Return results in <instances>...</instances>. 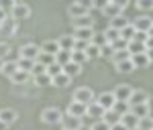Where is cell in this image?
I'll return each instance as SVG.
<instances>
[{
  "mask_svg": "<svg viewBox=\"0 0 153 130\" xmlns=\"http://www.w3.org/2000/svg\"><path fill=\"white\" fill-rule=\"evenodd\" d=\"M149 102V94L145 90H133L129 98V106H137V104H147Z\"/></svg>",
  "mask_w": 153,
  "mask_h": 130,
  "instance_id": "cell-9",
  "label": "cell"
},
{
  "mask_svg": "<svg viewBox=\"0 0 153 130\" xmlns=\"http://www.w3.org/2000/svg\"><path fill=\"white\" fill-rule=\"evenodd\" d=\"M71 23H74V29H88V26H94V18L90 14H86V16L71 18Z\"/></svg>",
  "mask_w": 153,
  "mask_h": 130,
  "instance_id": "cell-16",
  "label": "cell"
},
{
  "mask_svg": "<svg viewBox=\"0 0 153 130\" xmlns=\"http://www.w3.org/2000/svg\"><path fill=\"white\" fill-rule=\"evenodd\" d=\"M86 106H88V104H82V102L71 100L70 106H68V114H71V116H78V118H84V116H86Z\"/></svg>",
  "mask_w": 153,
  "mask_h": 130,
  "instance_id": "cell-12",
  "label": "cell"
},
{
  "mask_svg": "<svg viewBox=\"0 0 153 130\" xmlns=\"http://www.w3.org/2000/svg\"><path fill=\"white\" fill-rule=\"evenodd\" d=\"M110 110H114V112H117L118 116H123V114H127V112L131 110V106H129V102H123V100H117V102H114V106L110 108Z\"/></svg>",
  "mask_w": 153,
  "mask_h": 130,
  "instance_id": "cell-33",
  "label": "cell"
},
{
  "mask_svg": "<svg viewBox=\"0 0 153 130\" xmlns=\"http://www.w3.org/2000/svg\"><path fill=\"white\" fill-rule=\"evenodd\" d=\"M90 43H94V45H98V47H102L106 43V39H104V33H94L92 35V41Z\"/></svg>",
  "mask_w": 153,
  "mask_h": 130,
  "instance_id": "cell-45",
  "label": "cell"
},
{
  "mask_svg": "<svg viewBox=\"0 0 153 130\" xmlns=\"http://www.w3.org/2000/svg\"><path fill=\"white\" fill-rule=\"evenodd\" d=\"M68 12H70V16L71 18H78V16H86V14H90V10L86 8V6H82L80 2H71V6L68 8Z\"/></svg>",
  "mask_w": 153,
  "mask_h": 130,
  "instance_id": "cell-14",
  "label": "cell"
},
{
  "mask_svg": "<svg viewBox=\"0 0 153 130\" xmlns=\"http://www.w3.org/2000/svg\"><path fill=\"white\" fill-rule=\"evenodd\" d=\"M145 47H147V49H153V37H147V41H145Z\"/></svg>",
  "mask_w": 153,
  "mask_h": 130,
  "instance_id": "cell-55",
  "label": "cell"
},
{
  "mask_svg": "<svg viewBox=\"0 0 153 130\" xmlns=\"http://www.w3.org/2000/svg\"><path fill=\"white\" fill-rule=\"evenodd\" d=\"M137 8L143 12L153 10V0H137Z\"/></svg>",
  "mask_w": 153,
  "mask_h": 130,
  "instance_id": "cell-43",
  "label": "cell"
},
{
  "mask_svg": "<svg viewBox=\"0 0 153 130\" xmlns=\"http://www.w3.org/2000/svg\"><path fill=\"white\" fill-rule=\"evenodd\" d=\"M6 16H8V12H4V10H2V8H0V23H2V21H4Z\"/></svg>",
  "mask_w": 153,
  "mask_h": 130,
  "instance_id": "cell-56",
  "label": "cell"
},
{
  "mask_svg": "<svg viewBox=\"0 0 153 130\" xmlns=\"http://www.w3.org/2000/svg\"><path fill=\"white\" fill-rule=\"evenodd\" d=\"M127 51H129L131 55H137V53H145L147 51V47H145V43H139V41H129L127 43Z\"/></svg>",
  "mask_w": 153,
  "mask_h": 130,
  "instance_id": "cell-24",
  "label": "cell"
},
{
  "mask_svg": "<svg viewBox=\"0 0 153 130\" xmlns=\"http://www.w3.org/2000/svg\"><path fill=\"white\" fill-rule=\"evenodd\" d=\"M16 2H25V0H14V4H16Z\"/></svg>",
  "mask_w": 153,
  "mask_h": 130,
  "instance_id": "cell-61",
  "label": "cell"
},
{
  "mask_svg": "<svg viewBox=\"0 0 153 130\" xmlns=\"http://www.w3.org/2000/svg\"><path fill=\"white\" fill-rule=\"evenodd\" d=\"M112 53H114V47H112L110 43H104V45L100 47V57H104V59H110Z\"/></svg>",
  "mask_w": 153,
  "mask_h": 130,
  "instance_id": "cell-41",
  "label": "cell"
},
{
  "mask_svg": "<svg viewBox=\"0 0 153 130\" xmlns=\"http://www.w3.org/2000/svg\"><path fill=\"white\" fill-rule=\"evenodd\" d=\"M86 55H88V59H98V57H100V47L94 45V43H88V47H86Z\"/></svg>",
  "mask_w": 153,
  "mask_h": 130,
  "instance_id": "cell-38",
  "label": "cell"
},
{
  "mask_svg": "<svg viewBox=\"0 0 153 130\" xmlns=\"http://www.w3.org/2000/svg\"><path fill=\"white\" fill-rule=\"evenodd\" d=\"M59 124H61V128H68V130H82L84 120L78 118V116H71V114H63Z\"/></svg>",
  "mask_w": 153,
  "mask_h": 130,
  "instance_id": "cell-3",
  "label": "cell"
},
{
  "mask_svg": "<svg viewBox=\"0 0 153 130\" xmlns=\"http://www.w3.org/2000/svg\"><path fill=\"white\" fill-rule=\"evenodd\" d=\"M31 77H33V75H31L29 71H23V69H19V71H14V73H12V75L8 77V79H10L12 83H19V85H21V83H27L29 79H31Z\"/></svg>",
  "mask_w": 153,
  "mask_h": 130,
  "instance_id": "cell-18",
  "label": "cell"
},
{
  "mask_svg": "<svg viewBox=\"0 0 153 130\" xmlns=\"http://www.w3.org/2000/svg\"><path fill=\"white\" fill-rule=\"evenodd\" d=\"M16 118H19L16 110H12V108H2V110H0V120H2L4 124L10 126L12 122H16Z\"/></svg>",
  "mask_w": 153,
  "mask_h": 130,
  "instance_id": "cell-15",
  "label": "cell"
},
{
  "mask_svg": "<svg viewBox=\"0 0 153 130\" xmlns=\"http://www.w3.org/2000/svg\"><path fill=\"white\" fill-rule=\"evenodd\" d=\"M90 130H110V126H108V124H106L104 120L100 118V120H96L94 124L90 126Z\"/></svg>",
  "mask_w": 153,
  "mask_h": 130,
  "instance_id": "cell-47",
  "label": "cell"
},
{
  "mask_svg": "<svg viewBox=\"0 0 153 130\" xmlns=\"http://www.w3.org/2000/svg\"><path fill=\"white\" fill-rule=\"evenodd\" d=\"M147 35H149V37H153V24H151V29L147 31Z\"/></svg>",
  "mask_w": 153,
  "mask_h": 130,
  "instance_id": "cell-59",
  "label": "cell"
},
{
  "mask_svg": "<svg viewBox=\"0 0 153 130\" xmlns=\"http://www.w3.org/2000/svg\"><path fill=\"white\" fill-rule=\"evenodd\" d=\"M104 39H106V43H114L117 39H120V31L118 29H112V26H108L104 31Z\"/></svg>",
  "mask_w": 153,
  "mask_h": 130,
  "instance_id": "cell-36",
  "label": "cell"
},
{
  "mask_svg": "<svg viewBox=\"0 0 153 130\" xmlns=\"http://www.w3.org/2000/svg\"><path fill=\"white\" fill-rule=\"evenodd\" d=\"M151 128H153V118H151V116H145V118H139L137 130H151Z\"/></svg>",
  "mask_w": 153,
  "mask_h": 130,
  "instance_id": "cell-39",
  "label": "cell"
},
{
  "mask_svg": "<svg viewBox=\"0 0 153 130\" xmlns=\"http://www.w3.org/2000/svg\"><path fill=\"white\" fill-rule=\"evenodd\" d=\"M61 116H63V112L59 108H45L41 112V120L45 124H59L61 122Z\"/></svg>",
  "mask_w": 153,
  "mask_h": 130,
  "instance_id": "cell-2",
  "label": "cell"
},
{
  "mask_svg": "<svg viewBox=\"0 0 153 130\" xmlns=\"http://www.w3.org/2000/svg\"><path fill=\"white\" fill-rule=\"evenodd\" d=\"M108 2H110V0H92V8H96V10H104V6L106 4H108Z\"/></svg>",
  "mask_w": 153,
  "mask_h": 130,
  "instance_id": "cell-49",
  "label": "cell"
},
{
  "mask_svg": "<svg viewBox=\"0 0 153 130\" xmlns=\"http://www.w3.org/2000/svg\"><path fill=\"white\" fill-rule=\"evenodd\" d=\"M110 130H127V126H125L123 122H117V124H112V126H110Z\"/></svg>",
  "mask_w": 153,
  "mask_h": 130,
  "instance_id": "cell-54",
  "label": "cell"
},
{
  "mask_svg": "<svg viewBox=\"0 0 153 130\" xmlns=\"http://www.w3.org/2000/svg\"><path fill=\"white\" fill-rule=\"evenodd\" d=\"M61 71H63V67H61L59 63H55V61H53L51 65H47V73L51 75V77H53V75H57V73H61Z\"/></svg>",
  "mask_w": 153,
  "mask_h": 130,
  "instance_id": "cell-44",
  "label": "cell"
},
{
  "mask_svg": "<svg viewBox=\"0 0 153 130\" xmlns=\"http://www.w3.org/2000/svg\"><path fill=\"white\" fill-rule=\"evenodd\" d=\"M147 37H149L147 33H141V31H137L133 39H135V41H139V43H145V41H147ZM133 39H131V41H133Z\"/></svg>",
  "mask_w": 153,
  "mask_h": 130,
  "instance_id": "cell-51",
  "label": "cell"
},
{
  "mask_svg": "<svg viewBox=\"0 0 153 130\" xmlns=\"http://www.w3.org/2000/svg\"><path fill=\"white\" fill-rule=\"evenodd\" d=\"M35 63H37V61H33V59H25V57H19V59H16V65H19V69L29 71V73H31V69H33V67H35Z\"/></svg>",
  "mask_w": 153,
  "mask_h": 130,
  "instance_id": "cell-34",
  "label": "cell"
},
{
  "mask_svg": "<svg viewBox=\"0 0 153 130\" xmlns=\"http://www.w3.org/2000/svg\"><path fill=\"white\" fill-rule=\"evenodd\" d=\"M39 49H41L43 53H49V55H55V53L59 51V43H57V41H53V39H49V41H45V43H43V45H41Z\"/></svg>",
  "mask_w": 153,
  "mask_h": 130,
  "instance_id": "cell-26",
  "label": "cell"
},
{
  "mask_svg": "<svg viewBox=\"0 0 153 130\" xmlns=\"http://www.w3.org/2000/svg\"><path fill=\"white\" fill-rule=\"evenodd\" d=\"M53 61H55V55H49V53H43V51H39L37 63H43V65H51Z\"/></svg>",
  "mask_w": 153,
  "mask_h": 130,
  "instance_id": "cell-40",
  "label": "cell"
},
{
  "mask_svg": "<svg viewBox=\"0 0 153 130\" xmlns=\"http://www.w3.org/2000/svg\"><path fill=\"white\" fill-rule=\"evenodd\" d=\"M110 59L114 61V63H118V61H125V59H131V53L127 51V49H117L114 53H112V57Z\"/></svg>",
  "mask_w": 153,
  "mask_h": 130,
  "instance_id": "cell-37",
  "label": "cell"
},
{
  "mask_svg": "<svg viewBox=\"0 0 153 130\" xmlns=\"http://www.w3.org/2000/svg\"><path fill=\"white\" fill-rule=\"evenodd\" d=\"M147 57H149V61L153 63V49H147Z\"/></svg>",
  "mask_w": 153,
  "mask_h": 130,
  "instance_id": "cell-57",
  "label": "cell"
},
{
  "mask_svg": "<svg viewBox=\"0 0 153 130\" xmlns=\"http://www.w3.org/2000/svg\"><path fill=\"white\" fill-rule=\"evenodd\" d=\"M61 130H68V128H61Z\"/></svg>",
  "mask_w": 153,
  "mask_h": 130,
  "instance_id": "cell-62",
  "label": "cell"
},
{
  "mask_svg": "<svg viewBox=\"0 0 153 130\" xmlns=\"http://www.w3.org/2000/svg\"><path fill=\"white\" fill-rule=\"evenodd\" d=\"M39 51H41V49L37 47L35 43H27V45H21V49H19V57H25V59L37 61V57H39Z\"/></svg>",
  "mask_w": 153,
  "mask_h": 130,
  "instance_id": "cell-4",
  "label": "cell"
},
{
  "mask_svg": "<svg viewBox=\"0 0 153 130\" xmlns=\"http://www.w3.org/2000/svg\"><path fill=\"white\" fill-rule=\"evenodd\" d=\"M127 24H129V18H127L125 14H118L114 18H110V26H112V29H118V31H120V29L127 26Z\"/></svg>",
  "mask_w": 153,
  "mask_h": 130,
  "instance_id": "cell-30",
  "label": "cell"
},
{
  "mask_svg": "<svg viewBox=\"0 0 153 130\" xmlns=\"http://www.w3.org/2000/svg\"><path fill=\"white\" fill-rule=\"evenodd\" d=\"M70 83H71V77H70V75H65L63 71L51 77V85H57V87H68Z\"/></svg>",
  "mask_w": 153,
  "mask_h": 130,
  "instance_id": "cell-19",
  "label": "cell"
},
{
  "mask_svg": "<svg viewBox=\"0 0 153 130\" xmlns=\"http://www.w3.org/2000/svg\"><path fill=\"white\" fill-rule=\"evenodd\" d=\"M133 26H135V31H141V33H147L149 29H151L153 24V18H149L147 14H141V16H137L135 21H133Z\"/></svg>",
  "mask_w": 153,
  "mask_h": 130,
  "instance_id": "cell-7",
  "label": "cell"
},
{
  "mask_svg": "<svg viewBox=\"0 0 153 130\" xmlns=\"http://www.w3.org/2000/svg\"><path fill=\"white\" fill-rule=\"evenodd\" d=\"M0 130H8V124H4L2 120H0Z\"/></svg>",
  "mask_w": 153,
  "mask_h": 130,
  "instance_id": "cell-58",
  "label": "cell"
},
{
  "mask_svg": "<svg viewBox=\"0 0 153 130\" xmlns=\"http://www.w3.org/2000/svg\"><path fill=\"white\" fill-rule=\"evenodd\" d=\"M2 65H4V59H2V57H0V69H2Z\"/></svg>",
  "mask_w": 153,
  "mask_h": 130,
  "instance_id": "cell-60",
  "label": "cell"
},
{
  "mask_svg": "<svg viewBox=\"0 0 153 130\" xmlns=\"http://www.w3.org/2000/svg\"><path fill=\"white\" fill-rule=\"evenodd\" d=\"M10 16L16 23H19V21H25V18L31 16V6H29L27 2H16V4L12 6V10H10Z\"/></svg>",
  "mask_w": 153,
  "mask_h": 130,
  "instance_id": "cell-1",
  "label": "cell"
},
{
  "mask_svg": "<svg viewBox=\"0 0 153 130\" xmlns=\"http://www.w3.org/2000/svg\"><path fill=\"white\" fill-rule=\"evenodd\" d=\"M135 33H137V31H135V26H133V24L129 23L127 26H123V29H120V39H125V41L129 43L131 39L135 37Z\"/></svg>",
  "mask_w": 153,
  "mask_h": 130,
  "instance_id": "cell-35",
  "label": "cell"
},
{
  "mask_svg": "<svg viewBox=\"0 0 153 130\" xmlns=\"http://www.w3.org/2000/svg\"><path fill=\"white\" fill-rule=\"evenodd\" d=\"M96 102L100 104V106L104 108V110H110V108L114 106V102H117V98H114V94L112 92H102V94L96 98Z\"/></svg>",
  "mask_w": 153,
  "mask_h": 130,
  "instance_id": "cell-11",
  "label": "cell"
},
{
  "mask_svg": "<svg viewBox=\"0 0 153 130\" xmlns=\"http://www.w3.org/2000/svg\"><path fill=\"white\" fill-rule=\"evenodd\" d=\"M114 98L117 100H123V102H129V98H131V94H133V87L131 85H127V83H120V85H117L114 87Z\"/></svg>",
  "mask_w": 153,
  "mask_h": 130,
  "instance_id": "cell-10",
  "label": "cell"
},
{
  "mask_svg": "<svg viewBox=\"0 0 153 130\" xmlns=\"http://www.w3.org/2000/svg\"><path fill=\"white\" fill-rule=\"evenodd\" d=\"M110 2H114L118 8H123V10H125V8L129 6V0H110Z\"/></svg>",
  "mask_w": 153,
  "mask_h": 130,
  "instance_id": "cell-53",
  "label": "cell"
},
{
  "mask_svg": "<svg viewBox=\"0 0 153 130\" xmlns=\"http://www.w3.org/2000/svg\"><path fill=\"white\" fill-rule=\"evenodd\" d=\"M131 61H133V65L139 67V69H145V67L151 65V61L147 57V51H145V53H137V55H131Z\"/></svg>",
  "mask_w": 153,
  "mask_h": 130,
  "instance_id": "cell-13",
  "label": "cell"
},
{
  "mask_svg": "<svg viewBox=\"0 0 153 130\" xmlns=\"http://www.w3.org/2000/svg\"><path fill=\"white\" fill-rule=\"evenodd\" d=\"M88 47V41H78V39H74V49L76 51H86Z\"/></svg>",
  "mask_w": 153,
  "mask_h": 130,
  "instance_id": "cell-50",
  "label": "cell"
},
{
  "mask_svg": "<svg viewBox=\"0 0 153 130\" xmlns=\"http://www.w3.org/2000/svg\"><path fill=\"white\" fill-rule=\"evenodd\" d=\"M10 53V47L6 45V43H0V57L2 59H6V55Z\"/></svg>",
  "mask_w": 153,
  "mask_h": 130,
  "instance_id": "cell-52",
  "label": "cell"
},
{
  "mask_svg": "<svg viewBox=\"0 0 153 130\" xmlns=\"http://www.w3.org/2000/svg\"><path fill=\"white\" fill-rule=\"evenodd\" d=\"M12 6H14V0H0V8L4 12H10Z\"/></svg>",
  "mask_w": 153,
  "mask_h": 130,
  "instance_id": "cell-48",
  "label": "cell"
},
{
  "mask_svg": "<svg viewBox=\"0 0 153 130\" xmlns=\"http://www.w3.org/2000/svg\"><path fill=\"white\" fill-rule=\"evenodd\" d=\"M102 14H104L106 18H114V16H118V14H123V8H118L114 2H108L104 6V10H102Z\"/></svg>",
  "mask_w": 153,
  "mask_h": 130,
  "instance_id": "cell-23",
  "label": "cell"
},
{
  "mask_svg": "<svg viewBox=\"0 0 153 130\" xmlns=\"http://www.w3.org/2000/svg\"><path fill=\"white\" fill-rule=\"evenodd\" d=\"M57 43H59V49H74V35H61L57 39Z\"/></svg>",
  "mask_w": 153,
  "mask_h": 130,
  "instance_id": "cell-31",
  "label": "cell"
},
{
  "mask_svg": "<svg viewBox=\"0 0 153 130\" xmlns=\"http://www.w3.org/2000/svg\"><path fill=\"white\" fill-rule=\"evenodd\" d=\"M102 120H104L108 126H112V124L120 122V116H118L114 110H104V116H102Z\"/></svg>",
  "mask_w": 153,
  "mask_h": 130,
  "instance_id": "cell-28",
  "label": "cell"
},
{
  "mask_svg": "<svg viewBox=\"0 0 153 130\" xmlns=\"http://www.w3.org/2000/svg\"><path fill=\"white\" fill-rule=\"evenodd\" d=\"M114 65H117V71H118V73H131V71L135 69V65H133V61H131V59L118 61V63H114Z\"/></svg>",
  "mask_w": 153,
  "mask_h": 130,
  "instance_id": "cell-29",
  "label": "cell"
},
{
  "mask_svg": "<svg viewBox=\"0 0 153 130\" xmlns=\"http://www.w3.org/2000/svg\"><path fill=\"white\" fill-rule=\"evenodd\" d=\"M71 61L74 63H78V65H84L88 59V55H86V51H76V49H71Z\"/></svg>",
  "mask_w": 153,
  "mask_h": 130,
  "instance_id": "cell-32",
  "label": "cell"
},
{
  "mask_svg": "<svg viewBox=\"0 0 153 130\" xmlns=\"http://www.w3.org/2000/svg\"><path fill=\"white\" fill-rule=\"evenodd\" d=\"M41 73H47V65H43V63H35V67L31 69V75L35 77V75H41Z\"/></svg>",
  "mask_w": 153,
  "mask_h": 130,
  "instance_id": "cell-46",
  "label": "cell"
},
{
  "mask_svg": "<svg viewBox=\"0 0 153 130\" xmlns=\"http://www.w3.org/2000/svg\"><path fill=\"white\" fill-rule=\"evenodd\" d=\"M71 61V51L70 49H59L57 53H55V63H59L61 67L65 65V63H70Z\"/></svg>",
  "mask_w": 153,
  "mask_h": 130,
  "instance_id": "cell-22",
  "label": "cell"
},
{
  "mask_svg": "<svg viewBox=\"0 0 153 130\" xmlns=\"http://www.w3.org/2000/svg\"><path fill=\"white\" fill-rule=\"evenodd\" d=\"M14 33H16V21L8 14V16L0 23V37H12Z\"/></svg>",
  "mask_w": 153,
  "mask_h": 130,
  "instance_id": "cell-6",
  "label": "cell"
},
{
  "mask_svg": "<svg viewBox=\"0 0 153 130\" xmlns=\"http://www.w3.org/2000/svg\"><path fill=\"white\" fill-rule=\"evenodd\" d=\"M35 83L37 85H51V75L49 73H41V75H35Z\"/></svg>",
  "mask_w": 153,
  "mask_h": 130,
  "instance_id": "cell-42",
  "label": "cell"
},
{
  "mask_svg": "<svg viewBox=\"0 0 153 130\" xmlns=\"http://www.w3.org/2000/svg\"><path fill=\"white\" fill-rule=\"evenodd\" d=\"M151 130H153V128H151Z\"/></svg>",
  "mask_w": 153,
  "mask_h": 130,
  "instance_id": "cell-63",
  "label": "cell"
},
{
  "mask_svg": "<svg viewBox=\"0 0 153 130\" xmlns=\"http://www.w3.org/2000/svg\"><path fill=\"white\" fill-rule=\"evenodd\" d=\"M120 122L127 126V130H135V128H137V124H139V118H137L135 114L127 112V114H123V116H120Z\"/></svg>",
  "mask_w": 153,
  "mask_h": 130,
  "instance_id": "cell-20",
  "label": "cell"
},
{
  "mask_svg": "<svg viewBox=\"0 0 153 130\" xmlns=\"http://www.w3.org/2000/svg\"><path fill=\"white\" fill-rule=\"evenodd\" d=\"M74 100H76V102H82V104H90V102L96 100V95L90 87H78V90L74 92Z\"/></svg>",
  "mask_w": 153,
  "mask_h": 130,
  "instance_id": "cell-5",
  "label": "cell"
},
{
  "mask_svg": "<svg viewBox=\"0 0 153 130\" xmlns=\"http://www.w3.org/2000/svg\"><path fill=\"white\" fill-rule=\"evenodd\" d=\"M14 71H19V65H16V61H4V65H2L0 73H2V75H6V77H10Z\"/></svg>",
  "mask_w": 153,
  "mask_h": 130,
  "instance_id": "cell-27",
  "label": "cell"
},
{
  "mask_svg": "<svg viewBox=\"0 0 153 130\" xmlns=\"http://www.w3.org/2000/svg\"><path fill=\"white\" fill-rule=\"evenodd\" d=\"M129 112H131V114H135L137 118H145V116H149V102H147V104H137V106H131Z\"/></svg>",
  "mask_w": 153,
  "mask_h": 130,
  "instance_id": "cell-21",
  "label": "cell"
},
{
  "mask_svg": "<svg viewBox=\"0 0 153 130\" xmlns=\"http://www.w3.org/2000/svg\"><path fill=\"white\" fill-rule=\"evenodd\" d=\"M92 35H94V29L92 26H88V29H76L74 31V39H78V41H92Z\"/></svg>",
  "mask_w": 153,
  "mask_h": 130,
  "instance_id": "cell-17",
  "label": "cell"
},
{
  "mask_svg": "<svg viewBox=\"0 0 153 130\" xmlns=\"http://www.w3.org/2000/svg\"><path fill=\"white\" fill-rule=\"evenodd\" d=\"M86 116H88V118L100 120L102 116H104V108H102V106H100V104L94 100V102H90V104L86 106Z\"/></svg>",
  "mask_w": 153,
  "mask_h": 130,
  "instance_id": "cell-8",
  "label": "cell"
},
{
  "mask_svg": "<svg viewBox=\"0 0 153 130\" xmlns=\"http://www.w3.org/2000/svg\"><path fill=\"white\" fill-rule=\"evenodd\" d=\"M63 73H65V75H70V77H76V75H80V73H82V65H78V63L70 61V63H65V65H63Z\"/></svg>",
  "mask_w": 153,
  "mask_h": 130,
  "instance_id": "cell-25",
  "label": "cell"
}]
</instances>
